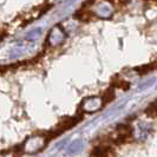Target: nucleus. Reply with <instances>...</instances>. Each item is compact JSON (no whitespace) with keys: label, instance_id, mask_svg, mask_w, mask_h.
<instances>
[{"label":"nucleus","instance_id":"nucleus-4","mask_svg":"<svg viewBox=\"0 0 157 157\" xmlns=\"http://www.w3.org/2000/svg\"><path fill=\"white\" fill-rule=\"evenodd\" d=\"M147 112H148V115H149V116L155 117V116H156V103L155 102L152 103V104H151V106L148 108V111H147Z\"/></svg>","mask_w":157,"mask_h":157},{"label":"nucleus","instance_id":"nucleus-2","mask_svg":"<svg viewBox=\"0 0 157 157\" xmlns=\"http://www.w3.org/2000/svg\"><path fill=\"white\" fill-rule=\"evenodd\" d=\"M155 67H156V64L151 63V64H148V65H144L142 67H138L137 70L142 71L141 73H148V72H151L152 70H155Z\"/></svg>","mask_w":157,"mask_h":157},{"label":"nucleus","instance_id":"nucleus-3","mask_svg":"<svg viewBox=\"0 0 157 157\" xmlns=\"http://www.w3.org/2000/svg\"><path fill=\"white\" fill-rule=\"evenodd\" d=\"M113 86L119 87L122 90H126L129 87V84L126 82H124V80H117V82H113Z\"/></svg>","mask_w":157,"mask_h":157},{"label":"nucleus","instance_id":"nucleus-1","mask_svg":"<svg viewBox=\"0 0 157 157\" xmlns=\"http://www.w3.org/2000/svg\"><path fill=\"white\" fill-rule=\"evenodd\" d=\"M103 101L105 103H109L111 102L113 98H115V94H113V90L111 89V90H106L104 94H103Z\"/></svg>","mask_w":157,"mask_h":157}]
</instances>
